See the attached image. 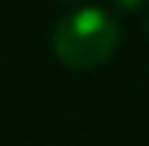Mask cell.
Wrapping results in <instances>:
<instances>
[{"instance_id": "obj_2", "label": "cell", "mask_w": 149, "mask_h": 146, "mask_svg": "<svg viewBox=\"0 0 149 146\" xmlns=\"http://www.w3.org/2000/svg\"><path fill=\"white\" fill-rule=\"evenodd\" d=\"M111 3H114L118 10H127V13H133V10H140L146 0H111Z\"/></svg>"}, {"instance_id": "obj_1", "label": "cell", "mask_w": 149, "mask_h": 146, "mask_svg": "<svg viewBox=\"0 0 149 146\" xmlns=\"http://www.w3.org/2000/svg\"><path fill=\"white\" fill-rule=\"evenodd\" d=\"M120 29L102 6H79L67 13L51 32V51L70 70H95L114 57Z\"/></svg>"}, {"instance_id": "obj_3", "label": "cell", "mask_w": 149, "mask_h": 146, "mask_svg": "<svg viewBox=\"0 0 149 146\" xmlns=\"http://www.w3.org/2000/svg\"><path fill=\"white\" fill-rule=\"evenodd\" d=\"M60 3H79V0H60Z\"/></svg>"}]
</instances>
